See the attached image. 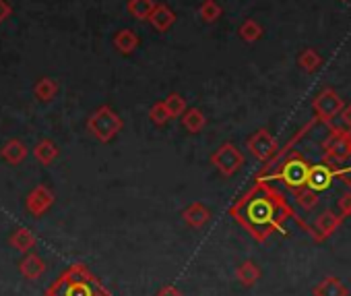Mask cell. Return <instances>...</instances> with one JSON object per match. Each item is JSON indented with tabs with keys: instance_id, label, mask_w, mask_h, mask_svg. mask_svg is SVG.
I'll return each instance as SVG.
<instances>
[{
	"instance_id": "obj_1",
	"label": "cell",
	"mask_w": 351,
	"mask_h": 296,
	"mask_svg": "<svg viewBox=\"0 0 351 296\" xmlns=\"http://www.w3.org/2000/svg\"><path fill=\"white\" fill-rule=\"evenodd\" d=\"M230 216L258 242L267 240L271 234L285 230L287 220L298 222L304 232L314 238V228H310L287 203L285 195L279 193L269 181H256L254 185L230 207Z\"/></svg>"
},
{
	"instance_id": "obj_2",
	"label": "cell",
	"mask_w": 351,
	"mask_h": 296,
	"mask_svg": "<svg viewBox=\"0 0 351 296\" xmlns=\"http://www.w3.org/2000/svg\"><path fill=\"white\" fill-rule=\"evenodd\" d=\"M310 168L312 164L300 154V152H289L267 177L263 179H256V181H279L285 185V189H289L291 193L302 189V187H308V174H310Z\"/></svg>"
},
{
	"instance_id": "obj_3",
	"label": "cell",
	"mask_w": 351,
	"mask_h": 296,
	"mask_svg": "<svg viewBox=\"0 0 351 296\" xmlns=\"http://www.w3.org/2000/svg\"><path fill=\"white\" fill-rule=\"evenodd\" d=\"M87 126L93 133V137H97L101 143H108V141H112L122 130L124 122H122V118L110 106H101V108H97L89 116Z\"/></svg>"
},
{
	"instance_id": "obj_4",
	"label": "cell",
	"mask_w": 351,
	"mask_h": 296,
	"mask_svg": "<svg viewBox=\"0 0 351 296\" xmlns=\"http://www.w3.org/2000/svg\"><path fill=\"white\" fill-rule=\"evenodd\" d=\"M328 128H330V133L322 141L324 158L343 166L347 160H351V130L349 128H339L332 122L328 124Z\"/></svg>"
},
{
	"instance_id": "obj_5",
	"label": "cell",
	"mask_w": 351,
	"mask_h": 296,
	"mask_svg": "<svg viewBox=\"0 0 351 296\" xmlns=\"http://www.w3.org/2000/svg\"><path fill=\"white\" fill-rule=\"evenodd\" d=\"M211 164L215 166L217 172H221L226 179H230L238 170H242L244 154L238 150L234 143H223V145H219V150L211 156Z\"/></svg>"
},
{
	"instance_id": "obj_6",
	"label": "cell",
	"mask_w": 351,
	"mask_h": 296,
	"mask_svg": "<svg viewBox=\"0 0 351 296\" xmlns=\"http://www.w3.org/2000/svg\"><path fill=\"white\" fill-rule=\"evenodd\" d=\"M312 108L316 112V118L324 124H330L335 116L341 114V110L345 108L343 98L332 89V87H324L314 100H312Z\"/></svg>"
},
{
	"instance_id": "obj_7",
	"label": "cell",
	"mask_w": 351,
	"mask_h": 296,
	"mask_svg": "<svg viewBox=\"0 0 351 296\" xmlns=\"http://www.w3.org/2000/svg\"><path fill=\"white\" fill-rule=\"evenodd\" d=\"M341 170H343L341 164H335V162L322 158L320 164H312L310 174H308V187L314 189L316 193L326 191L332 185V181L341 177Z\"/></svg>"
},
{
	"instance_id": "obj_8",
	"label": "cell",
	"mask_w": 351,
	"mask_h": 296,
	"mask_svg": "<svg viewBox=\"0 0 351 296\" xmlns=\"http://www.w3.org/2000/svg\"><path fill=\"white\" fill-rule=\"evenodd\" d=\"M246 145H248L250 154H252L256 160H261L263 164H267L269 160H273V158L277 156V152H279V143H277V139H275L267 128H258V130L246 141Z\"/></svg>"
},
{
	"instance_id": "obj_9",
	"label": "cell",
	"mask_w": 351,
	"mask_h": 296,
	"mask_svg": "<svg viewBox=\"0 0 351 296\" xmlns=\"http://www.w3.org/2000/svg\"><path fill=\"white\" fill-rule=\"evenodd\" d=\"M341 224H343V218L339 216V212H332V209L322 212L316 218V224H314V240L316 242L326 240L328 236H332L339 230Z\"/></svg>"
},
{
	"instance_id": "obj_10",
	"label": "cell",
	"mask_w": 351,
	"mask_h": 296,
	"mask_svg": "<svg viewBox=\"0 0 351 296\" xmlns=\"http://www.w3.org/2000/svg\"><path fill=\"white\" fill-rule=\"evenodd\" d=\"M182 220L191 226V228H203L211 222V209L201 203V201H193L191 205H186L182 209Z\"/></svg>"
},
{
	"instance_id": "obj_11",
	"label": "cell",
	"mask_w": 351,
	"mask_h": 296,
	"mask_svg": "<svg viewBox=\"0 0 351 296\" xmlns=\"http://www.w3.org/2000/svg\"><path fill=\"white\" fill-rule=\"evenodd\" d=\"M312 294L314 296H351L349 290L345 288V284L335 277V275H326L322 277L314 288H312Z\"/></svg>"
},
{
	"instance_id": "obj_12",
	"label": "cell",
	"mask_w": 351,
	"mask_h": 296,
	"mask_svg": "<svg viewBox=\"0 0 351 296\" xmlns=\"http://www.w3.org/2000/svg\"><path fill=\"white\" fill-rule=\"evenodd\" d=\"M234 275H236V280H238L244 288H252V286H256V284L261 282L263 269H261L254 261H244V263H240V265L236 267Z\"/></svg>"
},
{
	"instance_id": "obj_13",
	"label": "cell",
	"mask_w": 351,
	"mask_h": 296,
	"mask_svg": "<svg viewBox=\"0 0 351 296\" xmlns=\"http://www.w3.org/2000/svg\"><path fill=\"white\" fill-rule=\"evenodd\" d=\"M149 23H151L159 34H163V32H167V30L176 23V13H173L167 5H157L155 11H153L151 17H149Z\"/></svg>"
},
{
	"instance_id": "obj_14",
	"label": "cell",
	"mask_w": 351,
	"mask_h": 296,
	"mask_svg": "<svg viewBox=\"0 0 351 296\" xmlns=\"http://www.w3.org/2000/svg\"><path fill=\"white\" fill-rule=\"evenodd\" d=\"M182 126H184L191 135H197V133H201V130L207 126V116H205L199 108H189V110L182 114Z\"/></svg>"
},
{
	"instance_id": "obj_15",
	"label": "cell",
	"mask_w": 351,
	"mask_h": 296,
	"mask_svg": "<svg viewBox=\"0 0 351 296\" xmlns=\"http://www.w3.org/2000/svg\"><path fill=\"white\" fill-rule=\"evenodd\" d=\"M114 46L120 54H132L138 48V36L132 30H120L114 38Z\"/></svg>"
},
{
	"instance_id": "obj_16",
	"label": "cell",
	"mask_w": 351,
	"mask_h": 296,
	"mask_svg": "<svg viewBox=\"0 0 351 296\" xmlns=\"http://www.w3.org/2000/svg\"><path fill=\"white\" fill-rule=\"evenodd\" d=\"M155 7H157L155 0H128V5H126L128 13L138 21H149Z\"/></svg>"
},
{
	"instance_id": "obj_17",
	"label": "cell",
	"mask_w": 351,
	"mask_h": 296,
	"mask_svg": "<svg viewBox=\"0 0 351 296\" xmlns=\"http://www.w3.org/2000/svg\"><path fill=\"white\" fill-rule=\"evenodd\" d=\"M298 67L304 73H314L322 67V56L318 54V50L314 48H306L300 56H298Z\"/></svg>"
},
{
	"instance_id": "obj_18",
	"label": "cell",
	"mask_w": 351,
	"mask_h": 296,
	"mask_svg": "<svg viewBox=\"0 0 351 296\" xmlns=\"http://www.w3.org/2000/svg\"><path fill=\"white\" fill-rule=\"evenodd\" d=\"M293 199H295V203L304 209V212H312L316 205H318V193L314 191V189H310V187H302V189H298V191H293Z\"/></svg>"
},
{
	"instance_id": "obj_19",
	"label": "cell",
	"mask_w": 351,
	"mask_h": 296,
	"mask_svg": "<svg viewBox=\"0 0 351 296\" xmlns=\"http://www.w3.org/2000/svg\"><path fill=\"white\" fill-rule=\"evenodd\" d=\"M56 91H58V83H56L54 79H50V77H42V79L36 83V87H34L36 98L42 100V102H50V100L56 95Z\"/></svg>"
},
{
	"instance_id": "obj_20",
	"label": "cell",
	"mask_w": 351,
	"mask_h": 296,
	"mask_svg": "<svg viewBox=\"0 0 351 296\" xmlns=\"http://www.w3.org/2000/svg\"><path fill=\"white\" fill-rule=\"evenodd\" d=\"M238 34H240V38H242L244 42L252 44V42H258V40L263 38V25H261L258 21H254V19H246V21L240 25Z\"/></svg>"
},
{
	"instance_id": "obj_21",
	"label": "cell",
	"mask_w": 351,
	"mask_h": 296,
	"mask_svg": "<svg viewBox=\"0 0 351 296\" xmlns=\"http://www.w3.org/2000/svg\"><path fill=\"white\" fill-rule=\"evenodd\" d=\"M167 112H169V118H182V114L189 110L186 108V100L180 95V93H169L165 100H163Z\"/></svg>"
},
{
	"instance_id": "obj_22",
	"label": "cell",
	"mask_w": 351,
	"mask_h": 296,
	"mask_svg": "<svg viewBox=\"0 0 351 296\" xmlns=\"http://www.w3.org/2000/svg\"><path fill=\"white\" fill-rule=\"evenodd\" d=\"M221 7L215 3V0H205V3L201 5V9H199V15H201V19L205 21V23H215V21H219V17H221Z\"/></svg>"
},
{
	"instance_id": "obj_23",
	"label": "cell",
	"mask_w": 351,
	"mask_h": 296,
	"mask_svg": "<svg viewBox=\"0 0 351 296\" xmlns=\"http://www.w3.org/2000/svg\"><path fill=\"white\" fill-rule=\"evenodd\" d=\"M149 118H151V122H153V124L163 126V124L169 120V112H167L165 104H163V102H155V104L149 108Z\"/></svg>"
},
{
	"instance_id": "obj_24",
	"label": "cell",
	"mask_w": 351,
	"mask_h": 296,
	"mask_svg": "<svg viewBox=\"0 0 351 296\" xmlns=\"http://www.w3.org/2000/svg\"><path fill=\"white\" fill-rule=\"evenodd\" d=\"M36 154H38V158H40L42 162H50V160L56 156V147H54L50 141H44V143H40V145H38Z\"/></svg>"
},
{
	"instance_id": "obj_25",
	"label": "cell",
	"mask_w": 351,
	"mask_h": 296,
	"mask_svg": "<svg viewBox=\"0 0 351 296\" xmlns=\"http://www.w3.org/2000/svg\"><path fill=\"white\" fill-rule=\"evenodd\" d=\"M337 207H339V216H341L343 220L351 216V189H347V191L339 197Z\"/></svg>"
},
{
	"instance_id": "obj_26",
	"label": "cell",
	"mask_w": 351,
	"mask_h": 296,
	"mask_svg": "<svg viewBox=\"0 0 351 296\" xmlns=\"http://www.w3.org/2000/svg\"><path fill=\"white\" fill-rule=\"evenodd\" d=\"M23 154H25V150H23V147H21L17 141H13L11 145H7V150H5V156H7V160H11V162H19V160L23 158Z\"/></svg>"
},
{
	"instance_id": "obj_27",
	"label": "cell",
	"mask_w": 351,
	"mask_h": 296,
	"mask_svg": "<svg viewBox=\"0 0 351 296\" xmlns=\"http://www.w3.org/2000/svg\"><path fill=\"white\" fill-rule=\"evenodd\" d=\"M155 296H184V294H182V290H180L178 286L165 284V286H161V288L157 290V294H155Z\"/></svg>"
},
{
	"instance_id": "obj_28",
	"label": "cell",
	"mask_w": 351,
	"mask_h": 296,
	"mask_svg": "<svg viewBox=\"0 0 351 296\" xmlns=\"http://www.w3.org/2000/svg\"><path fill=\"white\" fill-rule=\"evenodd\" d=\"M11 15H13V7L7 3V0H0V23H5Z\"/></svg>"
},
{
	"instance_id": "obj_29",
	"label": "cell",
	"mask_w": 351,
	"mask_h": 296,
	"mask_svg": "<svg viewBox=\"0 0 351 296\" xmlns=\"http://www.w3.org/2000/svg\"><path fill=\"white\" fill-rule=\"evenodd\" d=\"M48 203H50V195H48L46 191H42V189H40V191L36 193V207H38V209H42V207H46Z\"/></svg>"
},
{
	"instance_id": "obj_30",
	"label": "cell",
	"mask_w": 351,
	"mask_h": 296,
	"mask_svg": "<svg viewBox=\"0 0 351 296\" xmlns=\"http://www.w3.org/2000/svg\"><path fill=\"white\" fill-rule=\"evenodd\" d=\"M339 116H341L343 124L351 130V104H349V106H345V108L341 110V114H339Z\"/></svg>"
},
{
	"instance_id": "obj_31",
	"label": "cell",
	"mask_w": 351,
	"mask_h": 296,
	"mask_svg": "<svg viewBox=\"0 0 351 296\" xmlns=\"http://www.w3.org/2000/svg\"><path fill=\"white\" fill-rule=\"evenodd\" d=\"M347 170H349V172H351V166H347Z\"/></svg>"
}]
</instances>
